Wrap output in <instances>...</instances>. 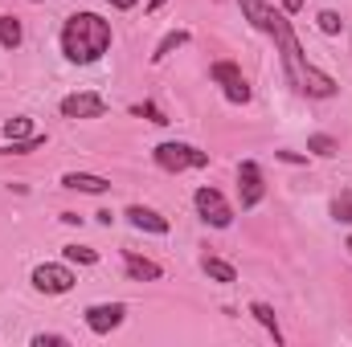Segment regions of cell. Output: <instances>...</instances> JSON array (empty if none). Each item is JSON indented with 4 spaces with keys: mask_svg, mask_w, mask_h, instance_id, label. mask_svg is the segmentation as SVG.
Returning <instances> with one entry per match:
<instances>
[{
    "mask_svg": "<svg viewBox=\"0 0 352 347\" xmlns=\"http://www.w3.org/2000/svg\"><path fill=\"white\" fill-rule=\"evenodd\" d=\"M152 156H156V164L164 172H188V168H205L209 164V152H201L192 143H160Z\"/></svg>",
    "mask_w": 352,
    "mask_h": 347,
    "instance_id": "obj_3",
    "label": "cell"
},
{
    "mask_svg": "<svg viewBox=\"0 0 352 347\" xmlns=\"http://www.w3.org/2000/svg\"><path fill=\"white\" fill-rule=\"evenodd\" d=\"M131 115H140V119H148V123H160V127H164V123H173L156 102H135V106H131Z\"/></svg>",
    "mask_w": 352,
    "mask_h": 347,
    "instance_id": "obj_20",
    "label": "cell"
},
{
    "mask_svg": "<svg viewBox=\"0 0 352 347\" xmlns=\"http://www.w3.org/2000/svg\"><path fill=\"white\" fill-rule=\"evenodd\" d=\"M111 8H135V0H107Z\"/></svg>",
    "mask_w": 352,
    "mask_h": 347,
    "instance_id": "obj_26",
    "label": "cell"
},
{
    "mask_svg": "<svg viewBox=\"0 0 352 347\" xmlns=\"http://www.w3.org/2000/svg\"><path fill=\"white\" fill-rule=\"evenodd\" d=\"M213 78L221 82L226 98H230L234 106H246V102H250V82L242 78V70H238L234 62H217V66H213Z\"/></svg>",
    "mask_w": 352,
    "mask_h": 347,
    "instance_id": "obj_7",
    "label": "cell"
},
{
    "mask_svg": "<svg viewBox=\"0 0 352 347\" xmlns=\"http://www.w3.org/2000/svg\"><path fill=\"white\" fill-rule=\"evenodd\" d=\"M299 8H303V0H283V12H287V16H291V12H299Z\"/></svg>",
    "mask_w": 352,
    "mask_h": 347,
    "instance_id": "obj_25",
    "label": "cell"
},
{
    "mask_svg": "<svg viewBox=\"0 0 352 347\" xmlns=\"http://www.w3.org/2000/svg\"><path fill=\"white\" fill-rule=\"evenodd\" d=\"M349 250H352V237H349Z\"/></svg>",
    "mask_w": 352,
    "mask_h": 347,
    "instance_id": "obj_28",
    "label": "cell"
},
{
    "mask_svg": "<svg viewBox=\"0 0 352 347\" xmlns=\"http://www.w3.org/2000/svg\"><path fill=\"white\" fill-rule=\"evenodd\" d=\"M62 115L66 119H102L107 115V98L102 94H90V90L70 94V98H62Z\"/></svg>",
    "mask_w": 352,
    "mask_h": 347,
    "instance_id": "obj_9",
    "label": "cell"
},
{
    "mask_svg": "<svg viewBox=\"0 0 352 347\" xmlns=\"http://www.w3.org/2000/svg\"><path fill=\"white\" fill-rule=\"evenodd\" d=\"M62 188H74V192H90V196H102L111 188L107 176H94V172H66L62 176Z\"/></svg>",
    "mask_w": 352,
    "mask_h": 347,
    "instance_id": "obj_10",
    "label": "cell"
},
{
    "mask_svg": "<svg viewBox=\"0 0 352 347\" xmlns=\"http://www.w3.org/2000/svg\"><path fill=\"white\" fill-rule=\"evenodd\" d=\"M250 315H254V319L263 323L266 331L274 335V344H283V335H278V319H274V311H270L266 302H250Z\"/></svg>",
    "mask_w": 352,
    "mask_h": 347,
    "instance_id": "obj_16",
    "label": "cell"
},
{
    "mask_svg": "<svg viewBox=\"0 0 352 347\" xmlns=\"http://www.w3.org/2000/svg\"><path fill=\"white\" fill-rule=\"evenodd\" d=\"M307 152H316V156H336L340 143H336L332 135H311V139H307Z\"/></svg>",
    "mask_w": 352,
    "mask_h": 347,
    "instance_id": "obj_22",
    "label": "cell"
},
{
    "mask_svg": "<svg viewBox=\"0 0 352 347\" xmlns=\"http://www.w3.org/2000/svg\"><path fill=\"white\" fill-rule=\"evenodd\" d=\"M205 274H209L213 282H221V286L238 282V270H234L230 261H221V258H205Z\"/></svg>",
    "mask_w": 352,
    "mask_h": 347,
    "instance_id": "obj_14",
    "label": "cell"
},
{
    "mask_svg": "<svg viewBox=\"0 0 352 347\" xmlns=\"http://www.w3.org/2000/svg\"><path fill=\"white\" fill-rule=\"evenodd\" d=\"M107 49H111V21H102V16H94V12H78V16L66 21V29H62V53H66L70 62L90 66V62H98Z\"/></svg>",
    "mask_w": 352,
    "mask_h": 347,
    "instance_id": "obj_2",
    "label": "cell"
},
{
    "mask_svg": "<svg viewBox=\"0 0 352 347\" xmlns=\"http://www.w3.org/2000/svg\"><path fill=\"white\" fill-rule=\"evenodd\" d=\"M33 286H37L41 294H66V290H74V274H70V265L45 261V265L33 270Z\"/></svg>",
    "mask_w": 352,
    "mask_h": 347,
    "instance_id": "obj_6",
    "label": "cell"
},
{
    "mask_svg": "<svg viewBox=\"0 0 352 347\" xmlns=\"http://www.w3.org/2000/svg\"><path fill=\"white\" fill-rule=\"evenodd\" d=\"M33 347H66V335H33Z\"/></svg>",
    "mask_w": 352,
    "mask_h": 347,
    "instance_id": "obj_24",
    "label": "cell"
},
{
    "mask_svg": "<svg viewBox=\"0 0 352 347\" xmlns=\"http://www.w3.org/2000/svg\"><path fill=\"white\" fill-rule=\"evenodd\" d=\"M316 25H320V33H328V37H336V33L344 29V21H340V12H332V8H324V12L316 16Z\"/></svg>",
    "mask_w": 352,
    "mask_h": 347,
    "instance_id": "obj_21",
    "label": "cell"
},
{
    "mask_svg": "<svg viewBox=\"0 0 352 347\" xmlns=\"http://www.w3.org/2000/svg\"><path fill=\"white\" fill-rule=\"evenodd\" d=\"M180 45H188V33L184 29H173V33H164L160 37V45H156V53H152V62H164L173 49H180Z\"/></svg>",
    "mask_w": 352,
    "mask_h": 347,
    "instance_id": "obj_15",
    "label": "cell"
},
{
    "mask_svg": "<svg viewBox=\"0 0 352 347\" xmlns=\"http://www.w3.org/2000/svg\"><path fill=\"white\" fill-rule=\"evenodd\" d=\"M238 196H242V208H258L266 196V184H263V168L254 160H242L238 164Z\"/></svg>",
    "mask_w": 352,
    "mask_h": 347,
    "instance_id": "obj_5",
    "label": "cell"
},
{
    "mask_svg": "<svg viewBox=\"0 0 352 347\" xmlns=\"http://www.w3.org/2000/svg\"><path fill=\"white\" fill-rule=\"evenodd\" d=\"M156 8H164V0H148V12H156Z\"/></svg>",
    "mask_w": 352,
    "mask_h": 347,
    "instance_id": "obj_27",
    "label": "cell"
},
{
    "mask_svg": "<svg viewBox=\"0 0 352 347\" xmlns=\"http://www.w3.org/2000/svg\"><path fill=\"white\" fill-rule=\"evenodd\" d=\"M21 41H25L21 21H16V16H0V45H4V49H16Z\"/></svg>",
    "mask_w": 352,
    "mask_h": 347,
    "instance_id": "obj_13",
    "label": "cell"
},
{
    "mask_svg": "<svg viewBox=\"0 0 352 347\" xmlns=\"http://www.w3.org/2000/svg\"><path fill=\"white\" fill-rule=\"evenodd\" d=\"M4 135H8V143H12V139H29V135H37V131H33V119L16 115V119L4 123Z\"/></svg>",
    "mask_w": 352,
    "mask_h": 347,
    "instance_id": "obj_17",
    "label": "cell"
},
{
    "mask_svg": "<svg viewBox=\"0 0 352 347\" xmlns=\"http://www.w3.org/2000/svg\"><path fill=\"white\" fill-rule=\"evenodd\" d=\"M238 4H242V16L258 33H270L274 37L278 53H283V70H287L291 86L299 90V94H307V98H332L336 94V78L324 74V70H316L307 62V53H303V45H299V37H295V29H291V21H287L283 8H274L266 0H238Z\"/></svg>",
    "mask_w": 352,
    "mask_h": 347,
    "instance_id": "obj_1",
    "label": "cell"
},
{
    "mask_svg": "<svg viewBox=\"0 0 352 347\" xmlns=\"http://www.w3.org/2000/svg\"><path fill=\"white\" fill-rule=\"evenodd\" d=\"M37 147H45V135H41V131L29 135V139H12V143L4 147V156H29V152H37Z\"/></svg>",
    "mask_w": 352,
    "mask_h": 347,
    "instance_id": "obj_18",
    "label": "cell"
},
{
    "mask_svg": "<svg viewBox=\"0 0 352 347\" xmlns=\"http://www.w3.org/2000/svg\"><path fill=\"white\" fill-rule=\"evenodd\" d=\"M123 265H127V278H135V282H156L160 278V265L148 258H140V254H123Z\"/></svg>",
    "mask_w": 352,
    "mask_h": 347,
    "instance_id": "obj_12",
    "label": "cell"
},
{
    "mask_svg": "<svg viewBox=\"0 0 352 347\" xmlns=\"http://www.w3.org/2000/svg\"><path fill=\"white\" fill-rule=\"evenodd\" d=\"M123 315H127L123 302H94V307H87V327L94 335H111L123 323Z\"/></svg>",
    "mask_w": 352,
    "mask_h": 347,
    "instance_id": "obj_8",
    "label": "cell"
},
{
    "mask_svg": "<svg viewBox=\"0 0 352 347\" xmlns=\"http://www.w3.org/2000/svg\"><path fill=\"white\" fill-rule=\"evenodd\" d=\"M192 204H197V213H201V221L205 225H213V229H230V221H234V208H230V200L217 192V188H197V196H192Z\"/></svg>",
    "mask_w": 352,
    "mask_h": 347,
    "instance_id": "obj_4",
    "label": "cell"
},
{
    "mask_svg": "<svg viewBox=\"0 0 352 347\" xmlns=\"http://www.w3.org/2000/svg\"><path fill=\"white\" fill-rule=\"evenodd\" d=\"M332 217H336L340 225H352V188H344V192L332 200Z\"/></svg>",
    "mask_w": 352,
    "mask_h": 347,
    "instance_id": "obj_19",
    "label": "cell"
},
{
    "mask_svg": "<svg viewBox=\"0 0 352 347\" xmlns=\"http://www.w3.org/2000/svg\"><path fill=\"white\" fill-rule=\"evenodd\" d=\"M62 254H66V261H78V265H94V261H98V254L87 250V246H66Z\"/></svg>",
    "mask_w": 352,
    "mask_h": 347,
    "instance_id": "obj_23",
    "label": "cell"
},
{
    "mask_svg": "<svg viewBox=\"0 0 352 347\" xmlns=\"http://www.w3.org/2000/svg\"><path fill=\"white\" fill-rule=\"evenodd\" d=\"M127 221L144 233H168V217H160L156 208H144V204H131L127 208Z\"/></svg>",
    "mask_w": 352,
    "mask_h": 347,
    "instance_id": "obj_11",
    "label": "cell"
}]
</instances>
